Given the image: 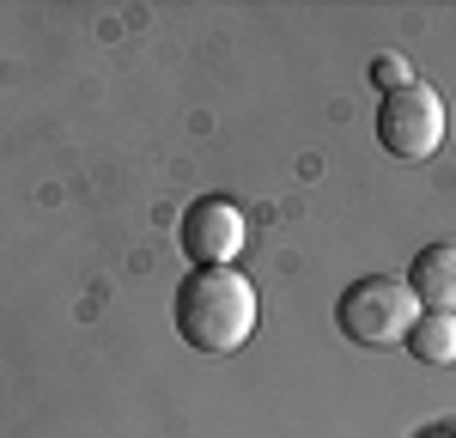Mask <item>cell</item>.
<instances>
[{
    "instance_id": "1",
    "label": "cell",
    "mask_w": 456,
    "mask_h": 438,
    "mask_svg": "<svg viewBox=\"0 0 456 438\" xmlns=\"http://www.w3.org/2000/svg\"><path fill=\"white\" fill-rule=\"evenodd\" d=\"M256 317H262V298L238 268H189L171 298V323L183 335V347H195L208 360L238 353L256 335Z\"/></svg>"
},
{
    "instance_id": "2",
    "label": "cell",
    "mask_w": 456,
    "mask_h": 438,
    "mask_svg": "<svg viewBox=\"0 0 456 438\" xmlns=\"http://www.w3.org/2000/svg\"><path fill=\"white\" fill-rule=\"evenodd\" d=\"M414 317H420V298L408 292L402 274H359L335 298V328L353 347H395L408 341Z\"/></svg>"
},
{
    "instance_id": "3",
    "label": "cell",
    "mask_w": 456,
    "mask_h": 438,
    "mask_svg": "<svg viewBox=\"0 0 456 438\" xmlns=\"http://www.w3.org/2000/svg\"><path fill=\"white\" fill-rule=\"evenodd\" d=\"M444 128H451L444 98H438V85H426V79L395 85V92H384V104H378V146H384L389 158H402V165L432 158V152L444 146Z\"/></svg>"
},
{
    "instance_id": "4",
    "label": "cell",
    "mask_w": 456,
    "mask_h": 438,
    "mask_svg": "<svg viewBox=\"0 0 456 438\" xmlns=\"http://www.w3.org/2000/svg\"><path fill=\"white\" fill-rule=\"evenodd\" d=\"M176 244L195 268H238V256L249 244V219L232 195H201L176 219Z\"/></svg>"
},
{
    "instance_id": "5",
    "label": "cell",
    "mask_w": 456,
    "mask_h": 438,
    "mask_svg": "<svg viewBox=\"0 0 456 438\" xmlns=\"http://www.w3.org/2000/svg\"><path fill=\"white\" fill-rule=\"evenodd\" d=\"M402 280L420 298V311H456V244H426Z\"/></svg>"
},
{
    "instance_id": "6",
    "label": "cell",
    "mask_w": 456,
    "mask_h": 438,
    "mask_svg": "<svg viewBox=\"0 0 456 438\" xmlns=\"http://www.w3.org/2000/svg\"><path fill=\"white\" fill-rule=\"evenodd\" d=\"M402 347L414 365H456V311H420Z\"/></svg>"
},
{
    "instance_id": "7",
    "label": "cell",
    "mask_w": 456,
    "mask_h": 438,
    "mask_svg": "<svg viewBox=\"0 0 456 438\" xmlns=\"http://www.w3.org/2000/svg\"><path fill=\"white\" fill-rule=\"evenodd\" d=\"M371 85H384V92H395V85H408V68H402L395 55H378V61H371Z\"/></svg>"
},
{
    "instance_id": "8",
    "label": "cell",
    "mask_w": 456,
    "mask_h": 438,
    "mask_svg": "<svg viewBox=\"0 0 456 438\" xmlns=\"http://www.w3.org/2000/svg\"><path fill=\"white\" fill-rule=\"evenodd\" d=\"M414 438H456V426H420Z\"/></svg>"
}]
</instances>
